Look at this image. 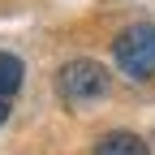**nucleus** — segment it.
Listing matches in <instances>:
<instances>
[{
  "mask_svg": "<svg viewBox=\"0 0 155 155\" xmlns=\"http://www.w3.org/2000/svg\"><path fill=\"white\" fill-rule=\"evenodd\" d=\"M56 91H61L65 104H91V99H104L108 95V69L99 61H65L61 73H56Z\"/></svg>",
  "mask_w": 155,
  "mask_h": 155,
  "instance_id": "obj_2",
  "label": "nucleus"
},
{
  "mask_svg": "<svg viewBox=\"0 0 155 155\" xmlns=\"http://www.w3.org/2000/svg\"><path fill=\"white\" fill-rule=\"evenodd\" d=\"M9 121V99H0V125Z\"/></svg>",
  "mask_w": 155,
  "mask_h": 155,
  "instance_id": "obj_5",
  "label": "nucleus"
},
{
  "mask_svg": "<svg viewBox=\"0 0 155 155\" xmlns=\"http://www.w3.org/2000/svg\"><path fill=\"white\" fill-rule=\"evenodd\" d=\"M22 78H26V65L13 52H0V99H13L22 91Z\"/></svg>",
  "mask_w": 155,
  "mask_h": 155,
  "instance_id": "obj_4",
  "label": "nucleus"
},
{
  "mask_svg": "<svg viewBox=\"0 0 155 155\" xmlns=\"http://www.w3.org/2000/svg\"><path fill=\"white\" fill-rule=\"evenodd\" d=\"M95 155H151V151H147V142L138 134L116 129V134H104V138L95 142Z\"/></svg>",
  "mask_w": 155,
  "mask_h": 155,
  "instance_id": "obj_3",
  "label": "nucleus"
},
{
  "mask_svg": "<svg viewBox=\"0 0 155 155\" xmlns=\"http://www.w3.org/2000/svg\"><path fill=\"white\" fill-rule=\"evenodd\" d=\"M112 61L121 65V73H129L134 82H147L155 78V26L138 22V26H125L112 43Z\"/></svg>",
  "mask_w": 155,
  "mask_h": 155,
  "instance_id": "obj_1",
  "label": "nucleus"
}]
</instances>
